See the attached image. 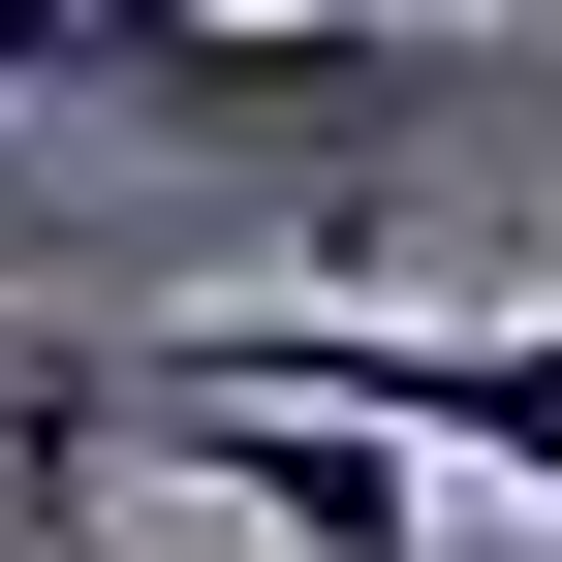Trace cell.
Here are the masks:
<instances>
[{"instance_id":"3957f363","label":"cell","mask_w":562,"mask_h":562,"mask_svg":"<svg viewBox=\"0 0 562 562\" xmlns=\"http://www.w3.org/2000/svg\"><path fill=\"white\" fill-rule=\"evenodd\" d=\"M94 32L125 0H0V94H94Z\"/></svg>"},{"instance_id":"277c9868","label":"cell","mask_w":562,"mask_h":562,"mask_svg":"<svg viewBox=\"0 0 562 562\" xmlns=\"http://www.w3.org/2000/svg\"><path fill=\"white\" fill-rule=\"evenodd\" d=\"M438 32H562V0H438Z\"/></svg>"},{"instance_id":"6da1fadb","label":"cell","mask_w":562,"mask_h":562,"mask_svg":"<svg viewBox=\"0 0 562 562\" xmlns=\"http://www.w3.org/2000/svg\"><path fill=\"white\" fill-rule=\"evenodd\" d=\"M157 375L188 406H344V438H406V469L562 501V313H344V281H281V313H188Z\"/></svg>"},{"instance_id":"7a4b0ae2","label":"cell","mask_w":562,"mask_h":562,"mask_svg":"<svg viewBox=\"0 0 562 562\" xmlns=\"http://www.w3.org/2000/svg\"><path fill=\"white\" fill-rule=\"evenodd\" d=\"M157 469H220V501H250V531H313V562H406V531H438V469L344 438V406H188V375H157Z\"/></svg>"}]
</instances>
